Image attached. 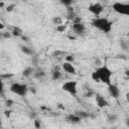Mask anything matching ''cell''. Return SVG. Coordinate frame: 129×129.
<instances>
[{
    "label": "cell",
    "mask_w": 129,
    "mask_h": 129,
    "mask_svg": "<svg viewBox=\"0 0 129 129\" xmlns=\"http://www.w3.org/2000/svg\"><path fill=\"white\" fill-rule=\"evenodd\" d=\"M113 71L106 64L97 67L91 74V78L93 81L97 83H103L107 86L112 84V77H113Z\"/></svg>",
    "instance_id": "6da1fadb"
},
{
    "label": "cell",
    "mask_w": 129,
    "mask_h": 129,
    "mask_svg": "<svg viewBox=\"0 0 129 129\" xmlns=\"http://www.w3.org/2000/svg\"><path fill=\"white\" fill-rule=\"evenodd\" d=\"M91 25L103 33H110L113 28V22L109 18L101 16H96L91 21Z\"/></svg>",
    "instance_id": "7a4b0ae2"
},
{
    "label": "cell",
    "mask_w": 129,
    "mask_h": 129,
    "mask_svg": "<svg viewBox=\"0 0 129 129\" xmlns=\"http://www.w3.org/2000/svg\"><path fill=\"white\" fill-rule=\"evenodd\" d=\"M9 91L19 97H25L29 91V87L27 86V84L25 83H19V82H15L12 83L9 87Z\"/></svg>",
    "instance_id": "3957f363"
},
{
    "label": "cell",
    "mask_w": 129,
    "mask_h": 129,
    "mask_svg": "<svg viewBox=\"0 0 129 129\" xmlns=\"http://www.w3.org/2000/svg\"><path fill=\"white\" fill-rule=\"evenodd\" d=\"M61 90L67 92L71 96L76 97L78 95V82L75 80L67 81L61 85Z\"/></svg>",
    "instance_id": "277c9868"
},
{
    "label": "cell",
    "mask_w": 129,
    "mask_h": 129,
    "mask_svg": "<svg viewBox=\"0 0 129 129\" xmlns=\"http://www.w3.org/2000/svg\"><path fill=\"white\" fill-rule=\"evenodd\" d=\"M112 9L120 15H124V16L129 17V3L115 2L112 4Z\"/></svg>",
    "instance_id": "5b68a950"
},
{
    "label": "cell",
    "mask_w": 129,
    "mask_h": 129,
    "mask_svg": "<svg viewBox=\"0 0 129 129\" xmlns=\"http://www.w3.org/2000/svg\"><path fill=\"white\" fill-rule=\"evenodd\" d=\"M88 11L95 16H100L104 11V6L100 2H94L88 6Z\"/></svg>",
    "instance_id": "8992f818"
},
{
    "label": "cell",
    "mask_w": 129,
    "mask_h": 129,
    "mask_svg": "<svg viewBox=\"0 0 129 129\" xmlns=\"http://www.w3.org/2000/svg\"><path fill=\"white\" fill-rule=\"evenodd\" d=\"M73 31L75 34L79 35V36H82L86 33V26L83 22L81 21H76L73 23Z\"/></svg>",
    "instance_id": "52a82bcc"
},
{
    "label": "cell",
    "mask_w": 129,
    "mask_h": 129,
    "mask_svg": "<svg viewBox=\"0 0 129 129\" xmlns=\"http://www.w3.org/2000/svg\"><path fill=\"white\" fill-rule=\"evenodd\" d=\"M61 69L63 70L64 73L70 74V75H75V74L77 73V70H76V68L74 67V64H73L72 61H68V60H66L64 62H62V64H61Z\"/></svg>",
    "instance_id": "ba28073f"
},
{
    "label": "cell",
    "mask_w": 129,
    "mask_h": 129,
    "mask_svg": "<svg viewBox=\"0 0 129 129\" xmlns=\"http://www.w3.org/2000/svg\"><path fill=\"white\" fill-rule=\"evenodd\" d=\"M108 92H109V95L115 99H117L120 96V89L115 84H110L108 86Z\"/></svg>",
    "instance_id": "9c48e42d"
},
{
    "label": "cell",
    "mask_w": 129,
    "mask_h": 129,
    "mask_svg": "<svg viewBox=\"0 0 129 129\" xmlns=\"http://www.w3.org/2000/svg\"><path fill=\"white\" fill-rule=\"evenodd\" d=\"M95 99H96V103L98 105V107L100 108H104L109 106V102L105 99V97H103L101 94H96L95 95Z\"/></svg>",
    "instance_id": "30bf717a"
},
{
    "label": "cell",
    "mask_w": 129,
    "mask_h": 129,
    "mask_svg": "<svg viewBox=\"0 0 129 129\" xmlns=\"http://www.w3.org/2000/svg\"><path fill=\"white\" fill-rule=\"evenodd\" d=\"M34 69L32 67H26L23 71H22V76L25 77V78H29L30 76L34 75Z\"/></svg>",
    "instance_id": "8fae6325"
},
{
    "label": "cell",
    "mask_w": 129,
    "mask_h": 129,
    "mask_svg": "<svg viewBox=\"0 0 129 129\" xmlns=\"http://www.w3.org/2000/svg\"><path fill=\"white\" fill-rule=\"evenodd\" d=\"M81 120H82V118H81L78 114H76V113L70 114V115L68 116V121H69V122H72V123H79Z\"/></svg>",
    "instance_id": "7c38bea8"
},
{
    "label": "cell",
    "mask_w": 129,
    "mask_h": 129,
    "mask_svg": "<svg viewBox=\"0 0 129 129\" xmlns=\"http://www.w3.org/2000/svg\"><path fill=\"white\" fill-rule=\"evenodd\" d=\"M51 77H52V79H53L54 81H57L58 79L61 78V73H60V71H59L58 69H54V70L52 71Z\"/></svg>",
    "instance_id": "4fadbf2b"
},
{
    "label": "cell",
    "mask_w": 129,
    "mask_h": 129,
    "mask_svg": "<svg viewBox=\"0 0 129 129\" xmlns=\"http://www.w3.org/2000/svg\"><path fill=\"white\" fill-rule=\"evenodd\" d=\"M21 51H22L23 53H25V54H27V55H31V54L33 53V51H32V49H31L30 47H28V46H25V45H23V46H21Z\"/></svg>",
    "instance_id": "5bb4252c"
},
{
    "label": "cell",
    "mask_w": 129,
    "mask_h": 129,
    "mask_svg": "<svg viewBox=\"0 0 129 129\" xmlns=\"http://www.w3.org/2000/svg\"><path fill=\"white\" fill-rule=\"evenodd\" d=\"M117 120H118V115H116V114H111L107 118V121L108 122H115Z\"/></svg>",
    "instance_id": "9a60e30c"
},
{
    "label": "cell",
    "mask_w": 129,
    "mask_h": 129,
    "mask_svg": "<svg viewBox=\"0 0 129 129\" xmlns=\"http://www.w3.org/2000/svg\"><path fill=\"white\" fill-rule=\"evenodd\" d=\"M76 114H78L82 119H85V118H88L89 117V113L84 112V111H77Z\"/></svg>",
    "instance_id": "2e32d148"
},
{
    "label": "cell",
    "mask_w": 129,
    "mask_h": 129,
    "mask_svg": "<svg viewBox=\"0 0 129 129\" xmlns=\"http://www.w3.org/2000/svg\"><path fill=\"white\" fill-rule=\"evenodd\" d=\"M120 46L122 47V49L127 50V49H128V47H129V40H128L126 43L124 42V40H121V41H120Z\"/></svg>",
    "instance_id": "e0dca14e"
},
{
    "label": "cell",
    "mask_w": 129,
    "mask_h": 129,
    "mask_svg": "<svg viewBox=\"0 0 129 129\" xmlns=\"http://www.w3.org/2000/svg\"><path fill=\"white\" fill-rule=\"evenodd\" d=\"M52 21H53V23H54V24H56V25L62 24V19H61L60 17H58V16H55V17H53Z\"/></svg>",
    "instance_id": "ac0fdd59"
},
{
    "label": "cell",
    "mask_w": 129,
    "mask_h": 129,
    "mask_svg": "<svg viewBox=\"0 0 129 129\" xmlns=\"http://www.w3.org/2000/svg\"><path fill=\"white\" fill-rule=\"evenodd\" d=\"M56 30L58 32H62L66 30V25L62 23V24H59V25H56Z\"/></svg>",
    "instance_id": "d6986e66"
},
{
    "label": "cell",
    "mask_w": 129,
    "mask_h": 129,
    "mask_svg": "<svg viewBox=\"0 0 129 129\" xmlns=\"http://www.w3.org/2000/svg\"><path fill=\"white\" fill-rule=\"evenodd\" d=\"M60 2L62 4H64L66 6H70L72 3H73V0H60Z\"/></svg>",
    "instance_id": "ffe728a7"
},
{
    "label": "cell",
    "mask_w": 129,
    "mask_h": 129,
    "mask_svg": "<svg viewBox=\"0 0 129 129\" xmlns=\"http://www.w3.org/2000/svg\"><path fill=\"white\" fill-rule=\"evenodd\" d=\"M14 35H20L21 34V30L20 29H18L17 27H15L14 29H13V32H12Z\"/></svg>",
    "instance_id": "44dd1931"
},
{
    "label": "cell",
    "mask_w": 129,
    "mask_h": 129,
    "mask_svg": "<svg viewBox=\"0 0 129 129\" xmlns=\"http://www.w3.org/2000/svg\"><path fill=\"white\" fill-rule=\"evenodd\" d=\"M34 126H35L36 128H39V127H40V123H39L38 120H34Z\"/></svg>",
    "instance_id": "7402d4cb"
},
{
    "label": "cell",
    "mask_w": 129,
    "mask_h": 129,
    "mask_svg": "<svg viewBox=\"0 0 129 129\" xmlns=\"http://www.w3.org/2000/svg\"><path fill=\"white\" fill-rule=\"evenodd\" d=\"M125 124H126V126L129 127V118H127V119L125 120Z\"/></svg>",
    "instance_id": "603a6c76"
},
{
    "label": "cell",
    "mask_w": 129,
    "mask_h": 129,
    "mask_svg": "<svg viewBox=\"0 0 129 129\" xmlns=\"http://www.w3.org/2000/svg\"><path fill=\"white\" fill-rule=\"evenodd\" d=\"M126 75H127V76H129V71H127V72H126Z\"/></svg>",
    "instance_id": "cb8c5ba5"
},
{
    "label": "cell",
    "mask_w": 129,
    "mask_h": 129,
    "mask_svg": "<svg viewBox=\"0 0 129 129\" xmlns=\"http://www.w3.org/2000/svg\"><path fill=\"white\" fill-rule=\"evenodd\" d=\"M127 37H128V38H129V31H128V32H127Z\"/></svg>",
    "instance_id": "d4e9b609"
}]
</instances>
